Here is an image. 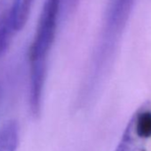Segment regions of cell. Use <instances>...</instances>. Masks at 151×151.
<instances>
[{"label":"cell","mask_w":151,"mask_h":151,"mask_svg":"<svg viewBox=\"0 0 151 151\" xmlns=\"http://www.w3.org/2000/svg\"><path fill=\"white\" fill-rule=\"evenodd\" d=\"M60 0H45L29 50V105L39 114L47 74L50 52L55 40Z\"/></svg>","instance_id":"cell-1"},{"label":"cell","mask_w":151,"mask_h":151,"mask_svg":"<svg viewBox=\"0 0 151 151\" xmlns=\"http://www.w3.org/2000/svg\"><path fill=\"white\" fill-rule=\"evenodd\" d=\"M22 0H0V57L8 51L17 33L16 19Z\"/></svg>","instance_id":"cell-2"},{"label":"cell","mask_w":151,"mask_h":151,"mask_svg":"<svg viewBox=\"0 0 151 151\" xmlns=\"http://www.w3.org/2000/svg\"><path fill=\"white\" fill-rule=\"evenodd\" d=\"M20 142V127L8 121L0 127V151H16Z\"/></svg>","instance_id":"cell-3"},{"label":"cell","mask_w":151,"mask_h":151,"mask_svg":"<svg viewBox=\"0 0 151 151\" xmlns=\"http://www.w3.org/2000/svg\"><path fill=\"white\" fill-rule=\"evenodd\" d=\"M137 137L148 138L151 136V112H139L130 122Z\"/></svg>","instance_id":"cell-4"},{"label":"cell","mask_w":151,"mask_h":151,"mask_svg":"<svg viewBox=\"0 0 151 151\" xmlns=\"http://www.w3.org/2000/svg\"><path fill=\"white\" fill-rule=\"evenodd\" d=\"M115 151H141L136 145V134L130 123Z\"/></svg>","instance_id":"cell-5"},{"label":"cell","mask_w":151,"mask_h":151,"mask_svg":"<svg viewBox=\"0 0 151 151\" xmlns=\"http://www.w3.org/2000/svg\"><path fill=\"white\" fill-rule=\"evenodd\" d=\"M132 0H116L112 6L113 11L121 16H127Z\"/></svg>","instance_id":"cell-6"},{"label":"cell","mask_w":151,"mask_h":151,"mask_svg":"<svg viewBox=\"0 0 151 151\" xmlns=\"http://www.w3.org/2000/svg\"><path fill=\"white\" fill-rule=\"evenodd\" d=\"M2 97H3V86H2L1 83H0V105H1Z\"/></svg>","instance_id":"cell-7"}]
</instances>
